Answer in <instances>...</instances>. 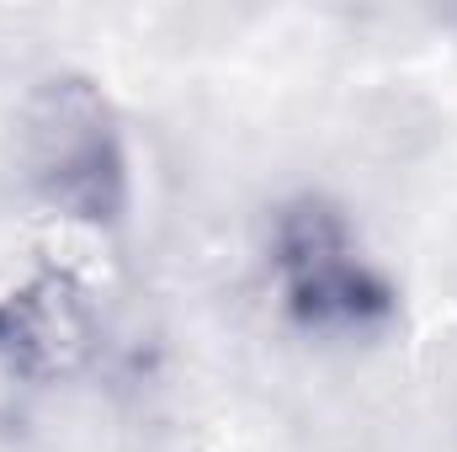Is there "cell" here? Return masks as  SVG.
<instances>
[{
	"instance_id": "cell-1",
	"label": "cell",
	"mask_w": 457,
	"mask_h": 452,
	"mask_svg": "<svg viewBox=\"0 0 457 452\" xmlns=\"http://www.w3.org/2000/svg\"><path fill=\"white\" fill-rule=\"evenodd\" d=\"M16 155L32 197L80 229L128 219V144L112 102L86 75H43L16 117Z\"/></svg>"
},
{
	"instance_id": "cell-2",
	"label": "cell",
	"mask_w": 457,
	"mask_h": 452,
	"mask_svg": "<svg viewBox=\"0 0 457 452\" xmlns=\"http://www.w3.org/2000/svg\"><path fill=\"white\" fill-rule=\"evenodd\" d=\"M266 272L282 314L330 340L372 336L394 320V288L356 229L325 197H293L266 224Z\"/></svg>"
},
{
	"instance_id": "cell-3",
	"label": "cell",
	"mask_w": 457,
	"mask_h": 452,
	"mask_svg": "<svg viewBox=\"0 0 457 452\" xmlns=\"http://www.w3.org/2000/svg\"><path fill=\"white\" fill-rule=\"evenodd\" d=\"M96 309L70 272H37L0 293V367L32 383L80 372L96 356Z\"/></svg>"
}]
</instances>
